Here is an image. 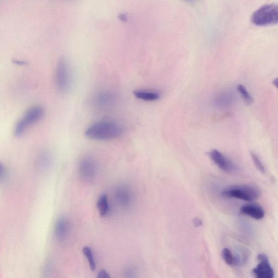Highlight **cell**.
Masks as SVG:
<instances>
[{
    "instance_id": "obj_1",
    "label": "cell",
    "mask_w": 278,
    "mask_h": 278,
    "mask_svg": "<svg viewBox=\"0 0 278 278\" xmlns=\"http://www.w3.org/2000/svg\"><path fill=\"white\" fill-rule=\"evenodd\" d=\"M123 133L124 128L119 122L113 120H102L88 127L85 135L93 140L107 141L120 137Z\"/></svg>"
},
{
    "instance_id": "obj_2",
    "label": "cell",
    "mask_w": 278,
    "mask_h": 278,
    "mask_svg": "<svg viewBox=\"0 0 278 278\" xmlns=\"http://www.w3.org/2000/svg\"><path fill=\"white\" fill-rule=\"evenodd\" d=\"M253 24L258 26H268L278 23V4H268L255 11L251 18Z\"/></svg>"
},
{
    "instance_id": "obj_3",
    "label": "cell",
    "mask_w": 278,
    "mask_h": 278,
    "mask_svg": "<svg viewBox=\"0 0 278 278\" xmlns=\"http://www.w3.org/2000/svg\"><path fill=\"white\" fill-rule=\"evenodd\" d=\"M222 195L226 198H233L247 202L258 199L260 193L257 188L248 185H241L226 189Z\"/></svg>"
},
{
    "instance_id": "obj_4",
    "label": "cell",
    "mask_w": 278,
    "mask_h": 278,
    "mask_svg": "<svg viewBox=\"0 0 278 278\" xmlns=\"http://www.w3.org/2000/svg\"><path fill=\"white\" fill-rule=\"evenodd\" d=\"M43 115L44 110L41 107L34 106L28 109L15 126V136L20 137L23 135L28 128L40 121Z\"/></svg>"
},
{
    "instance_id": "obj_5",
    "label": "cell",
    "mask_w": 278,
    "mask_h": 278,
    "mask_svg": "<svg viewBox=\"0 0 278 278\" xmlns=\"http://www.w3.org/2000/svg\"><path fill=\"white\" fill-rule=\"evenodd\" d=\"M55 82L58 91L61 93L67 92L71 83V69L67 61L61 59L58 63L55 71Z\"/></svg>"
},
{
    "instance_id": "obj_6",
    "label": "cell",
    "mask_w": 278,
    "mask_h": 278,
    "mask_svg": "<svg viewBox=\"0 0 278 278\" xmlns=\"http://www.w3.org/2000/svg\"><path fill=\"white\" fill-rule=\"evenodd\" d=\"M98 171L96 161L91 157L83 158L79 165V172L82 179L87 182L95 180Z\"/></svg>"
},
{
    "instance_id": "obj_7",
    "label": "cell",
    "mask_w": 278,
    "mask_h": 278,
    "mask_svg": "<svg viewBox=\"0 0 278 278\" xmlns=\"http://www.w3.org/2000/svg\"><path fill=\"white\" fill-rule=\"evenodd\" d=\"M259 264L253 270V273L258 278H273L275 272L270 265L268 257L261 254L258 256Z\"/></svg>"
},
{
    "instance_id": "obj_8",
    "label": "cell",
    "mask_w": 278,
    "mask_h": 278,
    "mask_svg": "<svg viewBox=\"0 0 278 278\" xmlns=\"http://www.w3.org/2000/svg\"><path fill=\"white\" fill-rule=\"evenodd\" d=\"M209 155L214 163L227 173H234L238 170L237 166L235 164L218 150H213L210 152Z\"/></svg>"
},
{
    "instance_id": "obj_9",
    "label": "cell",
    "mask_w": 278,
    "mask_h": 278,
    "mask_svg": "<svg viewBox=\"0 0 278 278\" xmlns=\"http://www.w3.org/2000/svg\"><path fill=\"white\" fill-rule=\"evenodd\" d=\"M71 231L69 221L65 218H61L55 224L54 233L59 241H64L69 237Z\"/></svg>"
},
{
    "instance_id": "obj_10",
    "label": "cell",
    "mask_w": 278,
    "mask_h": 278,
    "mask_svg": "<svg viewBox=\"0 0 278 278\" xmlns=\"http://www.w3.org/2000/svg\"><path fill=\"white\" fill-rule=\"evenodd\" d=\"M115 94L108 91H103L96 94L93 98V102L96 107L105 108L112 106L115 101Z\"/></svg>"
},
{
    "instance_id": "obj_11",
    "label": "cell",
    "mask_w": 278,
    "mask_h": 278,
    "mask_svg": "<svg viewBox=\"0 0 278 278\" xmlns=\"http://www.w3.org/2000/svg\"><path fill=\"white\" fill-rule=\"evenodd\" d=\"M241 213L255 220L262 219L265 216L264 209L258 205L248 204L244 205L241 208Z\"/></svg>"
},
{
    "instance_id": "obj_12",
    "label": "cell",
    "mask_w": 278,
    "mask_h": 278,
    "mask_svg": "<svg viewBox=\"0 0 278 278\" xmlns=\"http://www.w3.org/2000/svg\"><path fill=\"white\" fill-rule=\"evenodd\" d=\"M133 94L137 98L148 102L157 101L160 97L158 93L152 91L137 90L133 92Z\"/></svg>"
},
{
    "instance_id": "obj_13",
    "label": "cell",
    "mask_w": 278,
    "mask_h": 278,
    "mask_svg": "<svg viewBox=\"0 0 278 278\" xmlns=\"http://www.w3.org/2000/svg\"><path fill=\"white\" fill-rule=\"evenodd\" d=\"M234 95L232 93H222L215 99V103L217 106L225 108L230 106L234 101Z\"/></svg>"
},
{
    "instance_id": "obj_14",
    "label": "cell",
    "mask_w": 278,
    "mask_h": 278,
    "mask_svg": "<svg viewBox=\"0 0 278 278\" xmlns=\"http://www.w3.org/2000/svg\"><path fill=\"white\" fill-rule=\"evenodd\" d=\"M97 209L101 216H105L109 213L110 207L106 194H103L99 197L97 202Z\"/></svg>"
},
{
    "instance_id": "obj_15",
    "label": "cell",
    "mask_w": 278,
    "mask_h": 278,
    "mask_svg": "<svg viewBox=\"0 0 278 278\" xmlns=\"http://www.w3.org/2000/svg\"><path fill=\"white\" fill-rule=\"evenodd\" d=\"M222 257L225 262L230 266H237L239 264L238 259L235 257L229 249L225 248L222 252Z\"/></svg>"
},
{
    "instance_id": "obj_16",
    "label": "cell",
    "mask_w": 278,
    "mask_h": 278,
    "mask_svg": "<svg viewBox=\"0 0 278 278\" xmlns=\"http://www.w3.org/2000/svg\"><path fill=\"white\" fill-rule=\"evenodd\" d=\"M82 252L88 261L91 270L93 271L95 270L96 269V263L95 261H94L91 248L88 246L84 247L82 249Z\"/></svg>"
},
{
    "instance_id": "obj_17",
    "label": "cell",
    "mask_w": 278,
    "mask_h": 278,
    "mask_svg": "<svg viewBox=\"0 0 278 278\" xmlns=\"http://www.w3.org/2000/svg\"><path fill=\"white\" fill-rule=\"evenodd\" d=\"M237 90L241 94L244 103L247 105H251L253 103V98L245 87L242 85H238L237 87Z\"/></svg>"
},
{
    "instance_id": "obj_18",
    "label": "cell",
    "mask_w": 278,
    "mask_h": 278,
    "mask_svg": "<svg viewBox=\"0 0 278 278\" xmlns=\"http://www.w3.org/2000/svg\"><path fill=\"white\" fill-rule=\"evenodd\" d=\"M125 189L119 188L116 192V197L118 201L122 205H125L128 202V194Z\"/></svg>"
},
{
    "instance_id": "obj_19",
    "label": "cell",
    "mask_w": 278,
    "mask_h": 278,
    "mask_svg": "<svg viewBox=\"0 0 278 278\" xmlns=\"http://www.w3.org/2000/svg\"><path fill=\"white\" fill-rule=\"evenodd\" d=\"M251 155L256 168H257L260 172H262V173H264L265 172V166L262 162L260 160V158L258 157V155H256L254 153H251Z\"/></svg>"
},
{
    "instance_id": "obj_20",
    "label": "cell",
    "mask_w": 278,
    "mask_h": 278,
    "mask_svg": "<svg viewBox=\"0 0 278 278\" xmlns=\"http://www.w3.org/2000/svg\"><path fill=\"white\" fill-rule=\"evenodd\" d=\"M51 155L48 153H43L40 156V163L42 166H47L51 163Z\"/></svg>"
},
{
    "instance_id": "obj_21",
    "label": "cell",
    "mask_w": 278,
    "mask_h": 278,
    "mask_svg": "<svg viewBox=\"0 0 278 278\" xmlns=\"http://www.w3.org/2000/svg\"><path fill=\"white\" fill-rule=\"evenodd\" d=\"M7 171L5 169V167L3 166V165L1 163L0 165V179H1V181H2L5 178H6L7 174Z\"/></svg>"
},
{
    "instance_id": "obj_22",
    "label": "cell",
    "mask_w": 278,
    "mask_h": 278,
    "mask_svg": "<svg viewBox=\"0 0 278 278\" xmlns=\"http://www.w3.org/2000/svg\"><path fill=\"white\" fill-rule=\"evenodd\" d=\"M98 278H109L110 276L108 272L105 270H102L99 272L97 276Z\"/></svg>"
},
{
    "instance_id": "obj_23",
    "label": "cell",
    "mask_w": 278,
    "mask_h": 278,
    "mask_svg": "<svg viewBox=\"0 0 278 278\" xmlns=\"http://www.w3.org/2000/svg\"><path fill=\"white\" fill-rule=\"evenodd\" d=\"M120 20L123 22H126L127 21V16L125 14H120L119 16Z\"/></svg>"
},
{
    "instance_id": "obj_24",
    "label": "cell",
    "mask_w": 278,
    "mask_h": 278,
    "mask_svg": "<svg viewBox=\"0 0 278 278\" xmlns=\"http://www.w3.org/2000/svg\"><path fill=\"white\" fill-rule=\"evenodd\" d=\"M273 84L278 90V77L274 80Z\"/></svg>"
},
{
    "instance_id": "obj_25",
    "label": "cell",
    "mask_w": 278,
    "mask_h": 278,
    "mask_svg": "<svg viewBox=\"0 0 278 278\" xmlns=\"http://www.w3.org/2000/svg\"><path fill=\"white\" fill-rule=\"evenodd\" d=\"M197 223V224L196 225V226H199L202 225L201 221H200L199 219H196L194 220V224Z\"/></svg>"
},
{
    "instance_id": "obj_26",
    "label": "cell",
    "mask_w": 278,
    "mask_h": 278,
    "mask_svg": "<svg viewBox=\"0 0 278 278\" xmlns=\"http://www.w3.org/2000/svg\"><path fill=\"white\" fill-rule=\"evenodd\" d=\"M14 63L20 65L25 64V63L23 62V61L17 60H15Z\"/></svg>"
},
{
    "instance_id": "obj_27",
    "label": "cell",
    "mask_w": 278,
    "mask_h": 278,
    "mask_svg": "<svg viewBox=\"0 0 278 278\" xmlns=\"http://www.w3.org/2000/svg\"><path fill=\"white\" fill-rule=\"evenodd\" d=\"M185 1H187V2H192V1H194V0H185Z\"/></svg>"
}]
</instances>
